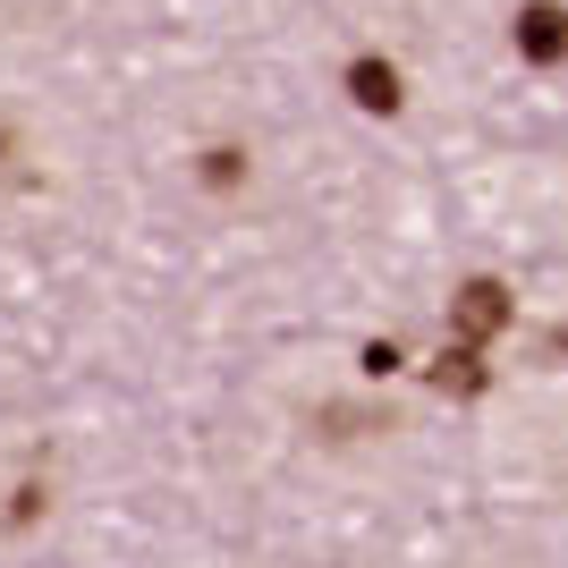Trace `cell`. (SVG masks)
<instances>
[{"label": "cell", "instance_id": "cell-4", "mask_svg": "<svg viewBox=\"0 0 568 568\" xmlns=\"http://www.w3.org/2000/svg\"><path fill=\"white\" fill-rule=\"evenodd\" d=\"M433 390H442V399H475V390H484V356H475V348H442Z\"/></svg>", "mask_w": 568, "mask_h": 568}, {"label": "cell", "instance_id": "cell-6", "mask_svg": "<svg viewBox=\"0 0 568 568\" xmlns=\"http://www.w3.org/2000/svg\"><path fill=\"white\" fill-rule=\"evenodd\" d=\"M204 179H213V187H237V179H246V153H237V144L204 153Z\"/></svg>", "mask_w": 568, "mask_h": 568}, {"label": "cell", "instance_id": "cell-1", "mask_svg": "<svg viewBox=\"0 0 568 568\" xmlns=\"http://www.w3.org/2000/svg\"><path fill=\"white\" fill-rule=\"evenodd\" d=\"M500 323H509V288H500V281H467V288H458V306H450V332H458V348L493 339Z\"/></svg>", "mask_w": 568, "mask_h": 568}, {"label": "cell", "instance_id": "cell-2", "mask_svg": "<svg viewBox=\"0 0 568 568\" xmlns=\"http://www.w3.org/2000/svg\"><path fill=\"white\" fill-rule=\"evenodd\" d=\"M518 51L535 60V69L568 60V9H560V0H526V9H518Z\"/></svg>", "mask_w": 568, "mask_h": 568}, {"label": "cell", "instance_id": "cell-3", "mask_svg": "<svg viewBox=\"0 0 568 568\" xmlns=\"http://www.w3.org/2000/svg\"><path fill=\"white\" fill-rule=\"evenodd\" d=\"M348 94L365 102V111H399V69H390V60H356V69H348Z\"/></svg>", "mask_w": 568, "mask_h": 568}, {"label": "cell", "instance_id": "cell-5", "mask_svg": "<svg viewBox=\"0 0 568 568\" xmlns=\"http://www.w3.org/2000/svg\"><path fill=\"white\" fill-rule=\"evenodd\" d=\"M323 425L348 442V433H390V416H382V407H323Z\"/></svg>", "mask_w": 568, "mask_h": 568}]
</instances>
